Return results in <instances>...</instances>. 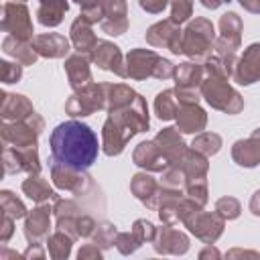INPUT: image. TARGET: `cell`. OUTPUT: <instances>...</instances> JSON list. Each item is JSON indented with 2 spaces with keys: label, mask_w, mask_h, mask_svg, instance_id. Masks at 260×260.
I'll use <instances>...</instances> for the list:
<instances>
[{
  "label": "cell",
  "mask_w": 260,
  "mask_h": 260,
  "mask_svg": "<svg viewBox=\"0 0 260 260\" xmlns=\"http://www.w3.org/2000/svg\"><path fill=\"white\" fill-rule=\"evenodd\" d=\"M51 215L53 207L49 203H37L24 215V238L28 244H45L51 236Z\"/></svg>",
  "instance_id": "12"
},
{
  "label": "cell",
  "mask_w": 260,
  "mask_h": 260,
  "mask_svg": "<svg viewBox=\"0 0 260 260\" xmlns=\"http://www.w3.org/2000/svg\"><path fill=\"white\" fill-rule=\"evenodd\" d=\"M8 2H26V0H8Z\"/></svg>",
  "instance_id": "56"
},
{
  "label": "cell",
  "mask_w": 260,
  "mask_h": 260,
  "mask_svg": "<svg viewBox=\"0 0 260 260\" xmlns=\"http://www.w3.org/2000/svg\"><path fill=\"white\" fill-rule=\"evenodd\" d=\"M104 258V250L98 244H83L77 252V260H102Z\"/></svg>",
  "instance_id": "44"
},
{
  "label": "cell",
  "mask_w": 260,
  "mask_h": 260,
  "mask_svg": "<svg viewBox=\"0 0 260 260\" xmlns=\"http://www.w3.org/2000/svg\"><path fill=\"white\" fill-rule=\"evenodd\" d=\"M154 142L160 148V152L165 154V158L169 160V165H181V160L189 148L183 138V132L177 126H167V128L158 130L154 136Z\"/></svg>",
  "instance_id": "17"
},
{
  "label": "cell",
  "mask_w": 260,
  "mask_h": 260,
  "mask_svg": "<svg viewBox=\"0 0 260 260\" xmlns=\"http://www.w3.org/2000/svg\"><path fill=\"white\" fill-rule=\"evenodd\" d=\"M2 32H8L20 41H32V18L30 10L24 2H4L2 6V20H0Z\"/></svg>",
  "instance_id": "9"
},
{
  "label": "cell",
  "mask_w": 260,
  "mask_h": 260,
  "mask_svg": "<svg viewBox=\"0 0 260 260\" xmlns=\"http://www.w3.org/2000/svg\"><path fill=\"white\" fill-rule=\"evenodd\" d=\"M177 110H179V100H177L175 87L173 89H162V91L156 93V98H154V114H156L158 120H162V122L175 120Z\"/></svg>",
  "instance_id": "33"
},
{
  "label": "cell",
  "mask_w": 260,
  "mask_h": 260,
  "mask_svg": "<svg viewBox=\"0 0 260 260\" xmlns=\"http://www.w3.org/2000/svg\"><path fill=\"white\" fill-rule=\"evenodd\" d=\"M132 136H134L132 130L124 128L122 124H118L116 120H112L108 116L104 120V124H102V150H104V154L106 156L122 154Z\"/></svg>",
  "instance_id": "18"
},
{
  "label": "cell",
  "mask_w": 260,
  "mask_h": 260,
  "mask_svg": "<svg viewBox=\"0 0 260 260\" xmlns=\"http://www.w3.org/2000/svg\"><path fill=\"white\" fill-rule=\"evenodd\" d=\"M232 158L238 167L254 169L260 165V128L252 130L250 136L240 138L232 144Z\"/></svg>",
  "instance_id": "21"
},
{
  "label": "cell",
  "mask_w": 260,
  "mask_h": 260,
  "mask_svg": "<svg viewBox=\"0 0 260 260\" xmlns=\"http://www.w3.org/2000/svg\"><path fill=\"white\" fill-rule=\"evenodd\" d=\"M49 173H51V181L57 189L61 191H69L77 197L87 195V191L91 189V177L87 175V171H79L73 167H67L55 158H49Z\"/></svg>",
  "instance_id": "8"
},
{
  "label": "cell",
  "mask_w": 260,
  "mask_h": 260,
  "mask_svg": "<svg viewBox=\"0 0 260 260\" xmlns=\"http://www.w3.org/2000/svg\"><path fill=\"white\" fill-rule=\"evenodd\" d=\"M132 232H134V236H136L142 244H146V242L152 244V240H154V236H156V225H154L152 221H148V219H136V221L132 223Z\"/></svg>",
  "instance_id": "43"
},
{
  "label": "cell",
  "mask_w": 260,
  "mask_h": 260,
  "mask_svg": "<svg viewBox=\"0 0 260 260\" xmlns=\"http://www.w3.org/2000/svg\"><path fill=\"white\" fill-rule=\"evenodd\" d=\"M91 59L87 55H81V53H73L69 57H65V73H67V81H69V87L73 91L93 83V75H91V67H89Z\"/></svg>",
  "instance_id": "25"
},
{
  "label": "cell",
  "mask_w": 260,
  "mask_h": 260,
  "mask_svg": "<svg viewBox=\"0 0 260 260\" xmlns=\"http://www.w3.org/2000/svg\"><path fill=\"white\" fill-rule=\"evenodd\" d=\"M132 162L136 167H140L142 171L148 173H162L169 165V160L165 158V154L160 152V148L156 146L154 138L152 140H142L136 144L134 152H132Z\"/></svg>",
  "instance_id": "20"
},
{
  "label": "cell",
  "mask_w": 260,
  "mask_h": 260,
  "mask_svg": "<svg viewBox=\"0 0 260 260\" xmlns=\"http://www.w3.org/2000/svg\"><path fill=\"white\" fill-rule=\"evenodd\" d=\"M181 167L185 171V179H207V173H209V156L201 154L199 150L195 148H187L183 160H181Z\"/></svg>",
  "instance_id": "32"
},
{
  "label": "cell",
  "mask_w": 260,
  "mask_h": 260,
  "mask_svg": "<svg viewBox=\"0 0 260 260\" xmlns=\"http://www.w3.org/2000/svg\"><path fill=\"white\" fill-rule=\"evenodd\" d=\"M47 256V252L43 250V244H28V248L22 252V258L30 260V258H37V260H43Z\"/></svg>",
  "instance_id": "49"
},
{
  "label": "cell",
  "mask_w": 260,
  "mask_h": 260,
  "mask_svg": "<svg viewBox=\"0 0 260 260\" xmlns=\"http://www.w3.org/2000/svg\"><path fill=\"white\" fill-rule=\"evenodd\" d=\"M14 221H16L14 217L2 213V221H0V242L2 244H8V240L12 238V234H14Z\"/></svg>",
  "instance_id": "47"
},
{
  "label": "cell",
  "mask_w": 260,
  "mask_h": 260,
  "mask_svg": "<svg viewBox=\"0 0 260 260\" xmlns=\"http://www.w3.org/2000/svg\"><path fill=\"white\" fill-rule=\"evenodd\" d=\"M0 209H2V213L10 215L14 219H20V217H24L28 213L26 205L22 203V199L18 195H14L12 191H8V189L0 191Z\"/></svg>",
  "instance_id": "36"
},
{
  "label": "cell",
  "mask_w": 260,
  "mask_h": 260,
  "mask_svg": "<svg viewBox=\"0 0 260 260\" xmlns=\"http://www.w3.org/2000/svg\"><path fill=\"white\" fill-rule=\"evenodd\" d=\"M75 4H79V8L83 10V8H89V6H93V4H100L102 0H73Z\"/></svg>",
  "instance_id": "55"
},
{
  "label": "cell",
  "mask_w": 260,
  "mask_h": 260,
  "mask_svg": "<svg viewBox=\"0 0 260 260\" xmlns=\"http://www.w3.org/2000/svg\"><path fill=\"white\" fill-rule=\"evenodd\" d=\"M185 195L191 197L195 203H199L201 207H205L207 199H209V191H207V179H185Z\"/></svg>",
  "instance_id": "38"
},
{
  "label": "cell",
  "mask_w": 260,
  "mask_h": 260,
  "mask_svg": "<svg viewBox=\"0 0 260 260\" xmlns=\"http://www.w3.org/2000/svg\"><path fill=\"white\" fill-rule=\"evenodd\" d=\"M73 242H75V240H73L69 234L57 230L55 234H51V236L47 238L45 246H47V252H49V256H51L53 260H67V258L71 256Z\"/></svg>",
  "instance_id": "34"
},
{
  "label": "cell",
  "mask_w": 260,
  "mask_h": 260,
  "mask_svg": "<svg viewBox=\"0 0 260 260\" xmlns=\"http://www.w3.org/2000/svg\"><path fill=\"white\" fill-rule=\"evenodd\" d=\"M232 79L240 85H252L260 81V43H252L238 57Z\"/></svg>",
  "instance_id": "16"
},
{
  "label": "cell",
  "mask_w": 260,
  "mask_h": 260,
  "mask_svg": "<svg viewBox=\"0 0 260 260\" xmlns=\"http://www.w3.org/2000/svg\"><path fill=\"white\" fill-rule=\"evenodd\" d=\"M51 146V158L79 169L87 171L95 160L100 152L98 134L79 120H67L55 126V130L49 136Z\"/></svg>",
  "instance_id": "1"
},
{
  "label": "cell",
  "mask_w": 260,
  "mask_h": 260,
  "mask_svg": "<svg viewBox=\"0 0 260 260\" xmlns=\"http://www.w3.org/2000/svg\"><path fill=\"white\" fill-rule=\"evenodd\" d=\"M169 6L171 20L177 24H183L193 16V0H169Z\"/></svg>",
  "instance_id": "41"
},
{
  "label": "cell",
  "mask_w": 260,
  "mask_h": 260,
  "mask_svg": "<svg viewBox=\"0 0 260 260\" xmlns=\"http://www.w3.org/2000/svg\"><path fill=\"white\" fill-rule=\"evenodd\" d=\"M22 67L18 61H0V79L4 85L18 83L22 77Z\"/></svg>",
  "instance_id": "42"
},
{
  "label": "cell",
  "mask_w": 260,
  "mask_h": 260,
  "mask_svg": "<svg viewBox=\"0 0 260 260\" xmlns=\"http://www.w3.org/2000/svg\"><path fill=\"white\" fill-rule=\"evenodd\" d=\"M199 258H201V260H205V258H215V260H217V258H221V252H219L213 244H205V248L199 252Z\"/></svg>",
  "instance_id": "51"
},
{
  "label": "cell",
  "mask_w": 260,
  "mask_h": 260,
  "mask_svg": "<svg viewBox=\"0 0 260 260\" xmlns=\"http://www.w3.org/2000/svg\"><path fill=\"white\" fill-rule=\"evenodd\" d=\"M215 211H217L225 221H230V219L240 217V213H242V205H240V201H238L236 197L225 195V197H219V199L215 201Z\"/></svg>",
  "instance_id": "39"
},
{
  "label": "cell",
  "mask_w": 260,
  "mask_h": 260,
  "mask_svg": "<svg viewBox=\"0 0 260 260\" xmlns=\"http://www.w3.org/2000/svg\"><path fill=\"white\" fill-rule=\"evenodd\" d=\"M205 77L203 63L185 61L175 65V93L181 104H199L201 100V81Z\"/></svg>",
  "instance_id": "5"
},
{
  "label": "cell",
  "mask_w": 260,
  "mask_h": 260,
  "mask_svg": "<svg viewBox=\"0 0 260 260\" xmlns=\"http://www.w3.org/2000/svg\"><path fill=\"white\" fill-rule=\"evenodd\" d=\"M173 75H175V65L169 59L160 57L156 63V69H154V79H171Z\"/></svg>",
  "instance_id": "46"
},
{
  "label": "cell",
  "mask_w": 260,
  "mask_h": 260,
  "mask_svg": "<svg viewBox=\"0 0 260 260\" xmlns=\"http://www.w3.org/2000/svg\"><path fill=\"white\" fill-rule=\"evenodd\" d=\"M2 162L6 175H18V173H41V158H39V146L28 148H14L4 146L2 148Z\"/></svg>",
  "instance_id": "11"
},
{
  "label": "cell",
  "mask_w": 260,
  "mask_h": 260,
  "mask_svg": "<svg viewBox=\"0 0 260 260\" xmlns=\"http://www.w3.org/2000/svg\"><path fill=\"white\" fill-rule=\"evenodd\" d=\"M130 191H132V195H134L146 209L156 211V199H158L160 183H158L148 171H140V173L132 175V179H130Z\"/></svg>",
  "instance_id": "23"
},
{
  "label": "cell",
  "mask_w": 260,
  "mask_h": 260,
  "mask_svg": "<svg viewBox=\"0 0 260 260\" xmlns=\"http://www.w3.org/2000/svg\"><path fill=\"white\" fill-rule=\"evenodd\" d=\"M205 8H209V10H215V8H219L223 2H228V0H199Z\"/></svg>",
  "instance_id": "54"
},
{
  "label": "cell",
  "mask_w": 260,
  "mask_h": 260,
  "mask_svg": "<svg viewBox=\"0 0 260 260\" xmlns=\"http://www.w3.org/2000/svg\"><path fill=\"white\" fill-rule=\"evenodd\" d=\"M175 122L183 134H199L207 126V112L199 104H181Z\"/></svg>",
  "instance_id": "27"
},
{
  "label": "cell",
  "mask_w": 260,
  "mask_h": 260,
  "mask_svg": "<svg viewBox=\"0 0 260 260\" xmlns=\"http://www.w3.org/2000/svg\"><path fill=\"white\" fill-rule=\"evenodd\" d=\"M32 45L37 53L45 59H65L71 51V41L59 32H41L35 35Z\"/></svg>",
  "instance_id": "24"
},
{
  "label": "cell",
  "mask_w": 260,
  "mask_h": 260,
  "mask_svg": "<svg viewBox=\"0 0 260 260\" xmlns=\"http://www.w3.org/2000/svg\"><path fill=\"white\" fill-rule=\"evenodd\" d=\"M100 26L110 37H122L128 30V2L104 0V18Z\"/></svg>",
  "instance_id": "19"
},
{
  "label": "cell",
  "mask_w": 260,
  "mask_h": 260,
  "mask_svg": "<svg viewBox=\"0 0 260 260\" xmlns=\"http://www.w3.org/2000/svg\"><path fill=\"white\" fill-rule=\"evenodd\" d=\"M81 213H83V209L73 199H61L59 197L57 201H53V215H55L57 230L69 234L73 240L79 238V234H77V221H79V215Z\"/></svg>",
  "instance_id": "22"
},
{
  "label": "cell",
  "mask_w": 260,
  "mask_h": 260,
  "mask_svg": "<svg viewBox=\"0 0 260 260\" xmlns=\"http://www.w3.org/2000/svg\"><path fill=\"white\" fill-rule=\"evenodd\" d=\"M160 55L152 49H130L126 53V77L134 81H142L148 77H154V69Z\"/></svg>",
  "instance_id": "15"
},
{
  "label": "cell",
  "mask_w": 260,
  "mask_h": 260,
  "mask_svg": "<svg viewBox=\"0 0 260 260\" xmlns=\"http://www.w3.org/2000/svg\"><path fill=\"white\" fill-rule=\"evenodd\" d=\"M93 24H89L85 18H81V16H77L73 22H71V26H69V41H71V45H73V49H75V53H81V55H87V57H91V53H93V49H95V45H98V37H95V32H93V28H91Z\"/></svg>",
  "instance_id": "28"
},
{
  "label": "cell",
  "mask_w": 260,
  "mask_h": 260,
  "mask_svg": "<svg viewBox=\"0 0 260 260\" xmlns=\"http://www.w3.org/2000/svg\"><path fill=\"white\" fill-rule=\"evenodd\" d=\"M35 106L32 102L22 95V93H8L2 91V100H0V118L2 122H18V120H26L30 114H35Z\"/></svg>",
  "instance_id": "26"
},
{
  "label": "cell",
  "mask_w": 260,
  "mask_h": 260,
  "mask_svg": "<svg viewBox=\"0 0 260 260\" xmlns=\"http://www.w3.org/2000/svg\"><path fill=\"white\" fill-rule=\"evenodd\" d=\"M181 223L203 244H215L225 228V219L217 211H203V207L193 209Z\"/></svg>",
  "instance_id": "7"
},
{
  "label": "cell",
  "mask_w": 260,
  "mask_h": 260,
  "mask_svg": "<svg viewBox=\"0 0 260 260\" xmlns=\"http://www.w3.org/2000/svg\"><path fill=\"white\" fill-rule=\"evenodd\" d=\"M250 211H252V215H256V217H260V189L250 197Z\"/></svg>",
  "instance_id": "53"
},
{
  "label": "cell",
  "mask_w": 260,
  "mask_h": 260,
  "mask_svg": "<svg viewBox=\"0 0 260 260\" xmlns=\"http://www.w3.org/2000/svg\"><path fill=\"white\" fill-rule=\"evenodd\" d=\"M221 146H223V140L217 132H199V134H195V138L191 142V148L199 150L205 156L217 154L221 150Z\"/></svg>",
  "instance_id": "35"
},
{
  "label": "cell",
  "mask_w": 260,
  "mask_h": 260,
  "mask_svg": "<svg viewBox=\"0 0 260 260\" xmlns=\"http://www.w3.org/2000/svg\"><path fill=\"white\" fill-rule=\"evenodd\" d=\"M228 258H260V254L258 252H252V250H242V248H234V250H230L228 254H225Z\"/></svg>",
  "instance_id": "50"
},
{
  "label": "cell",
  "mask_w": 260,
  "mask_h": 260,
  "mask_svg": "<svg viewBox=\"0 0 260 260\" xmlns=\"http://www.w3.org/2000/svg\"><path fill=\"white\" fill-rule=\"evenodd\" d=\"M138 6L148 14H160L169 6V0H138Z\"/></svg>",
  "instance_id": "48"
},
{
  "label": "cell",
  "mask_w": 260,
  "mask_h": 260,
  "mask_svg": "<svg viewBox=\"0 0 260 260\" xmlns=\"http://www.w3.org/2000/svg\"><path fill=\"white\" fill-rule=\"evenodd\" d=\"M144 39L150 47L169 49L173 55H183V49H181L183 30H181V24L173 22L171 18H165V20L150 24L144 32Z\"/></svg>",
  "instance_id": "10"
},
{
  "label": "cell",
  "mask_w": 260,
  "mask_h": 260,
  "mask_svg": "<svg viewBox=\"0 0 260 260\" xmlns=\"http://www.w3.org/2000/svg\"><path fill=\"white\" fill-rule=\"evenodd\" d=\"M189 236L183 230H177L175 225L162 223L160 228H156V236L152 240V248L156 254L162 256H183L189 252Z\"/></svg>",
  "instance_id": "13"
},
{
  "label": "cell",
  "mask_w": 260,
  "mask_h": 260,
  "mask_svg": "<svg viewBox=\"0 0 260 260\" xmlns=\"http://www.w3.org/2000/svg\"><path fill=\"white\" fill-rule=\"evenodd\" d=\"M100 110H106V81L89 83L73 91L65 102V114L71 118H85Z\"/></svg>",
  "instance_id": "6"
},
{
  "label": "cell",
  "mask_w": 260,
  "mask_h": 260,
  "mask_svg": "<svg viewBox=\"0 0 260 260\" xmlns=\"http://www.w3.org/2000/svg\"><path fill=\"white\" fill-rule=\"evenodd\" d=\"M20 189L32 203H49V201H57L59 199V193L49 185V181L41 173H30L22 181Z\"/></svg>",
  "instance_id": "29"
},
{
  "label": "cell",
  "mask_w": 260,
  "mask_h": 260,
  "mask_svg": "<svg viewBox=\"0 0 260 260\" xmlns=\"http://www.w3.org/2000/svg\"><path fill=\"white\" fill-rule=\"evenodd\" d=\"M95 225H98V221L91 215L81 213L79 215V221H77V234H79V238H91Z\"/></svg>",
  "instance_id": "45"
},
{
  "label": "cell",
  "mask_w": 260,
  "mask_h": 260,
  "mask_svg": "<svg viewBox=\"0 0 260 260\" xmlns=\"http://www.w3.org/2000/svg\"><path fill=\"white\" fill-rule=\"evenodd\" d=\"M45 130V120L35 112L26 120L18 122H2L0 136L2 146H14V148H28L39 146V136Z\"/></svg>",
  "instance_id": "4"
},
{
  "label": "cell",
  "mask_w": 260,
  "mask_h": 260,
  "mask_svg": "<svg viewBox=\"0 0 260 260\" xmlns=\"http://www.w3.org/2000/svg\"><path fill=\"white\" fill-rule=\"evenodd\" d=\"M238 4L252 14H260V0H238Z\"/></svg>",
  "instance_id": "52"
},
{
  "label": "cell",
  "mask_w": 260,
  "mask_h": 260,
  "mask_svg": "<svg viewBox=\"0 0 260 260\" xmlns=\"http://www.w3.org/2000/svg\"><path fill=\"white\" fill-rule=\"evenodd\" d=\"M215 39H217V35H215L213 22L205 16H195L183 28V39H181L183 55L189 61L203 63L209 55H213Z\"/></svg>",
  "instance_id": "3"
},
{
  "label": "cell",
  "mask_w": 260,
  "mask_h": 260,
  "mask_svg": "<svg viewBox=\"0 0 260 260\" xmlns=\"http://www.w3.org/2000/svg\"><path fill=\"white\" fill-rule=\"evenodd\" d=\"M201 98L217 112L236 116L244 110V98L232 87L230 77L223 73H205L201 81Z\"/></svg>",
  "instance_id": "2"
},
{
  "label": "cell",
  "mask_w": 260,
  "mask_h": 260,
  "mask_svg": "<svg viewBox=\"0 0 260 260\" xmlns=\"http://www.w3.org/2000/svg\"><path fill=\"white\" fill-rule=\"evenodd\" d=\"M116 236H118V228L110 221H102L95 225V230L91 234V242L98 244L102 250H108L116 244Z\"/></svg>",
  "instance_id": "37"
},
{
  "label": "cell",
  "mask_w": 260,
  "mask_h": 260,
  "mask_svg": "<svg viewBox=\"0 0 260 260\" xmlns=\"http://www.w3.org/2000/svg\"><path fill=\"white\" fill-rule=\"evenodd\" d=\"M2 53L18 61L20 65H35L39 61V53L32 45V41H20L12 35H6L2 39Z\"/></svg>",
  "instance_id": "30"
},
{
  "label": "cell",
  "mask_w": 260,
  "mask_h": 260,
  "mask_svg": "<svg viewBox=\"0 0 260 260\" xmlns=\"http://www.w3.org/2000/svg\"><path fill=\"white\" fill-rule=\"evenodd\" d=\"M116 250L122 254V256H130V254H134L140 246H142V242L134 236V232L130 230V232H118V236H116Z\"/></svg>",
  "instance_id": "40"
},
{
  "label": "cell",
  "mask_w": 260,
  "mask_h": 260,
  "mask_svg": "<svg viewBox=\"0 0 260 260\" xmlns=\"http://www.w3.org/2000/svg\"><path fill=\"white\" fill-rule=\"evenodd\" d=\"M89 59H91V63L98 65L100 69L110 71V73H114V75H118V77L128 79V77H126V57L122 55V51H120V47H118L116 43L106 41V39H100Z\"/></svg>",
  "instance_id": "14"
},
{
  "label": "cell",
  "mask_w": 260,
  "mask_h": 260,
  "mask_svg": "<svg viewBox=\"0 0 260 260\" xmlns=\"http://www.w3.org/2000/svg\"><path fill=\"white\" fill-rule=\"evenodd\" d=\"M67 12H69V0H39L37 20L47 28H55L63 22Z\"/></svg>",
  "instance_id": "31"
}]
</instances>
